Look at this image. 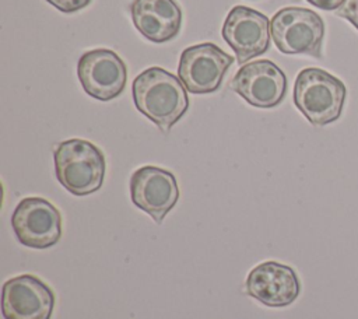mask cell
<instances>
[{"label": "cell", "instance_id": "1", "mask_svg": "<svg viewBox=\"0 0 358 319\" xmlns=\"http://www.w3.org/2000/svg\"><path fill=\"white\" fill-rule=\"evenodd\" d=\"M131 94L137 111L165 133L189 108V97L180 78L157 66L134 78Z\"/></svg>", "mask_w": 358, "mask_h": 319}, {"label": "cell", "instance_id": "2", "mask_svg": "<svg viewBox=\"0 0 358 319\" xmlns=\"http://www.w3.org/2000/svg\"><path fill=\"white\" fill-rule=\"evenodd\" d=\"M53 160L57 180L74 196H87L101 189L105 176V157L91 141L64 140L56 147Z\"/></svg>", "mask_w": 358, "mask_h": 319}, {"label": "cell", "instance_id": "3", "mask_svg": "<svg viewBox=\"0 0 358 319\" xmlns=\"http://www.w3.org/2000/svg\"><path fill=\"white\" fill-rule=\"evenodd\" d=\"M344 99V83L329 71L308 67L298 73L294 102L312 125L324 126L337 120L343 112Z\"/></svg>", "mask_w": 358, "mask_h": 319}, {"label": "cell", "instance_id": "4", "mask_svg": "<svg viewBox=\"0 0 358 319\" xmlns=\"http://www.w3.org/2000/svg\"><path fill=\"white\" fill-rule=\"evenodd\" d=\"M270 32L277 49L285 55L322 57L324 22L313 10L284 7L270 20Z\"/></svg>", "mask_w": 358, "mask_h": 319}, {"label": "cell", "instance_id": "5", "mask_svg": "<svg viewBox=\"0 0 358 319\" xmlns=\"http://www.w3.org/2000/svg\"><path fill=\"white\" fill-rule=\"evenodd\" d=\"M234 57L213 42H203L186 48L178 66L183 85L192 94H210L220 88Z\"/></svg>", "mask_w": 358, "mask_h": 319}, {"label": "cell", "instance_id": "6", "mask_svg": "<svg viewBox=\"0 0 358 319\" xmlns=\"http://www.w3.org/2000/svg\"><path fill=\"white\" fill-rule=\"evenodd\" d=\"M11 227L22 245L45 249L59 242L62 215L50 201L42 197H25L13 211Z\"/></svg>", "mask_w": 358, "mask_h": 319}, {"label": "cell", "instance_id": "7", "mask_svg": "<svg viewBox=\"0 0 358 319\" xmlns=\"http://www.w3.org/2000/svg\"><path fill=\"white\" fill-rule=\"evenodd\" d=\"M77 76L90 97L98 101H110L123 92L127 69L116 52L101 48L81 55L77 63Z\"/></svg>", "mask_w": 358, "mask_h": 319}, {"label": "cell", "instance_id": "8", "mask_svg": "<svg viewBox=\"0 0 358 319\" xmlns=\"http://www.w3.org/2000/svg\"><path fill=\"white\" fill-rule=\"evenodd\" d=\"M221 35L235 52L236 62L245 64L270 48L268 18L246 6H235L228 13Z\"/></svg>", "mask_w": 358, "mask_h": 319}, {"label": "cell", "instance_id": "9", "mask_svg": "<svg viewBox=\"0 0 358 319\" xmlns=\"http://www.w3.org/2000/svg\"><path fill=\"white\" fill-rule=\"evenodd\" d=\"M131 201L151 218L161 224L179 199V187L172 172L145 165L133 172L130 178Z\"/></svg>", "mask_w": 358, "mask_h": 319}, {"label": "cell", "instance_id": "10", "mask_svg": "<svg viewBox=\"0 0 358 319\" xmlns=\"http://www.w3.org/2000/svg\"><path fill=\"white\" fill-rule=\"evenodd\" d=\"M231 88L256 108H274L285 97L287 77L275 63L260 59L243 64L231 80Z\"/></svg>", "mask_w": 358, "mask_h": 319}, {"label": "cell", "instance_id": "11", "mask_svg": "<svg viewBox=\"0 0 358 319\" xmlns=\"http://www.w3.org/2000/svg\"><path fill=\"white\" fill-rule=\"evenodd\" d=\"M55 308L52 288L32 274L13 277L3 284L4 319H50Z\"/></svg>", "mask_w": 358, "mask_h": 319}, {"label": "cell", "instance_id": "12", "mask_svg": "<svg viewBox=\"0 0 358 319\" xmlns=\"http://www.w3.org/2000/svg\"><path fill=\"white\" fill-rule=\"evenodd\" d=\"M301 283L295 270L287 264L267 260L250 270L246 292L266 306L291 305L299 295Z\"/></svg>", "mask_w": 358, "mask_h": 319}, {"label": "cell", "instance_id": "13", "mask_svg": "<svg viewBox=\"0 0 358 319\" xmlns=\"http://www.w3.org/2000/svg\"><path fill=\"white\" fill-rule=\"evenodd\" d=\"M130 14L136 29L154 43L173 39L182 27V10L175 0H133Z\"/></svg>", "mask_w": 358, "mask_h": 319}, {"label": "cell", "instance_id": "14", "mask_svg": "<svg viewBox=\"0 0 358 319\" xmlns=\"http://www.w3.org/2000/svg\"><path fill=\"white\" fill-rule=\"evenodd\" d=\"M336 14L350 21L358 29V0H344L336 10Z\"/></svg>", "mask_w": 358, "mask_h": 319}, {"label": "cell", "instance_id": "15", "mask_svg": "<svg viewBox=\"0 0 358 319\" xmlns=\"http://www.w3.org/2000/svg\"><path fill=\"white\" fill-rule=\"evenodd\" d=\"M49 4L60 10L62 13H76L87 7L91 0H46Z\"/></svg>", "mask_w": 358, "mask_h": 319}, {"label": "cell", "instance_id": "16", "mask_svg": "<svg viewBox=\"0 0 358 319\" xmlns=\"http://www.w3.org/2000/svg\"><path fill=\"white\" fill-rule=\"evenodd\" d=\"M306 1L320 10L330 11V10H337L344 0H306Z\"/></svg>", "mask_w": 358, "mask_h": 319}]
</instances>
